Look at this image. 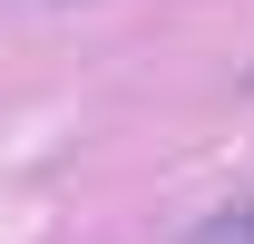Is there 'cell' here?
<instances>
[{
	"label": "cell",
	"instance_id": "1",
	"mask_svg": "<svg viewBox=\"0 0 254 244\" xmlns=\"http://www.w3.org/2000/svg\"><path fill=\"white\" fill-rule=\"evenodd\" d=\"M186 244H254V205H225V215H205Z\"/></svg>",
	"mask_w": 254,
	"mask_h": 244
}]
</instances>
